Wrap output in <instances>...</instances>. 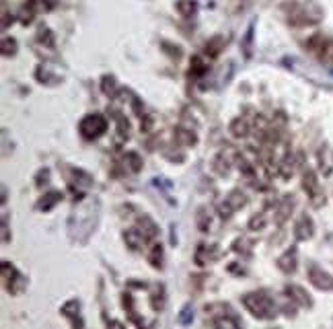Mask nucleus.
I'll use <instances>...</instances> for the list:
<instances>
[{"mask_svg": "<svg viewBox=\"0 0 333 329\" xmlns=\"http://www.w3.org/2000/svg\"><path fill=\"white\" fill-rule=\"evenodd\" d=\"M105 120L101 118V116H93V118H86L84 122H82V126H80V130H82V134L86 136V138H93V136H99L101 132L105 130Z\"/></svg>", "mask_w": 333, "mask_h": 329, "instance_id": "1", "label": "nucleus"}, {"mask_svg": "<svg viewBox=\"0 0 333 329\" xmlns=\"http://www.w3.org/2000/svg\"><path fill=\"white\" fill-rule=\"evenodd\" d=\"M177 9H179L185 17H191V15L195 13V9H197V7H195V3H191V0H181V3L177 5Z\"/></svg>", "mask_w": 333, "mask_h": 329, "instance_id": "2", "label": "nucleus"}]
</instances>
